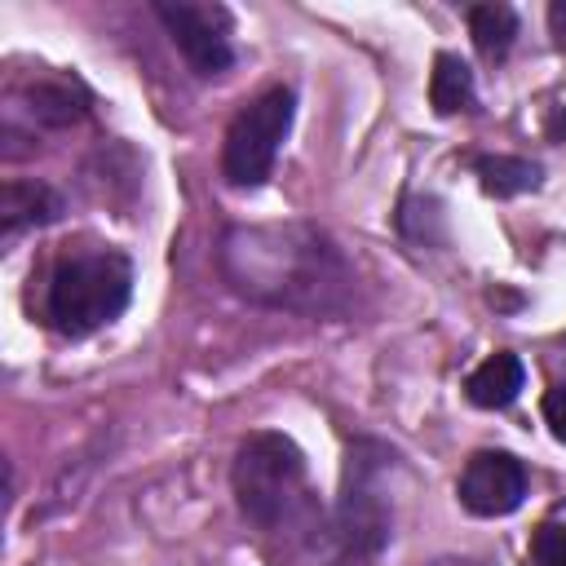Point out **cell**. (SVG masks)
Wrapping results in <instances>:
<instances>
[{
	"mask_svg": "<svg viewBox=\"0 0 566 566\" xmlns=\"http://www.w3.org/2000/svg\"><path fill=\"white\" fill-rule=\"evenodd\" d=\"M221 274L239 296L310 318L336 314L354 296V265L340 243L310 221L226 230Z\"/></svg>",
	"mask_w": 566,
	"mask_h": 566,
	"instance_id": "obj_1",
	"label": "cell"
},
{
	"mask_svg": "<svg viewBox=\"0 0 566 566\" xmlns=\"http://www.w3.org/2000/svg\"><path fill=\"white\" fill-rule=\"evenodd\" d=\"M133 296V265L115 248H75L62 252L49 287H44V318L62 336H88L124 314Z\"/></svg>",
	"mask_w": 566,
	"mask_h": 566,
	"instance_id": "obj_2",
	"label": "cell"
},
{
	"mask_svg": "<svg viewBox=\"0 0 566 566\" xmlns=\"http://www.w3.org/2000/svg\"><path fill=\"white\" fill-rule=\"evenodd\" d=\"M234 500L256 531H292L310 513L305 455L287 433L256 429L234 451Z\"/></svg>",
	"mask_w": 566,
	"mask_h": 566,
	"instance_id": "obj_3",
	"label": "cell"
},
{
	"mask_svg": "<svg viewBox=\"0 0 566 566\" xmlns=\"http://www.w3.org/2000/svg\"><path fill=\"white\" fill-rule=\"evenodd\" d=\"M398 469V455L371 438L354 442L345 455L340 478V504H336V539L345 557H376L389 544L394 531V491L389 473Z\"/></svg>",
	"mask_w": 566,
	"mask_h": 566,
	"instance_id": "obj_4",
	"label": "cell"
},
{
	"mask_svg": "<svg viewBox=\"0 0 566 566\" xmlns=\"http://www.w3.org/2000/svg\"><path fill=\"white\" fill-rule=\"evenodd\" d=\"M292 115H296L292 88H265L261 97H252L226 128L221 177L239 190L261 186L274 172V159H279V146L292 128Z\"/></svg>",
	"mask_w": 566,
	"mask_h": 566,
	"instance_id": "obj_5",
	"label": "cell"
},
{
	"mask_svg": "<svg viewBox=\"0 0 566 566\" xmlns=\"http://www.w3.org/2000/svg\"><path fill=\"white\" fill-rule=\"evenodd\" d=\"M155 18L164 22V31L172 35V44L181 49L186 66L199 80L221 75L234 62V44H230V9L208 4V0H159Z\"/></svg>",
	"mask_w": 566,
	"mask_h": 566,
	"instance_id": "obj_6",
	"label": "cell"
},
{
	"mask_svg": "<svg viewBox=\"0 0 566 566\" xmlns=\"http://www.w3.org/2000/svg\"><path fill=\"white\" fill-rule=\"evenodd\" d=\"M455 495L473 517H504L526 500V469L509 451H478L469 455Z\"/></svg>",
	"mask_w": 566,
	"mask_h": 566,
	"instance_id": "obj_7",
	"label": "cell"
},
{
	"mask_svg": "<svg viewBox=\"0 0 566 566\" xmlns=\"http://www.w3.org/2000/svg\"><path fill=\"white\" fill-rule=\"evenodd\" d=\"M522 380H526L522 358L509 354V349H500V354L482 358V363L469 371L464 394H469L473 407H482V411H500V407H509V402L522 394Z\"/></svg>",
	"mask_w": 566,
	"mask_h": 566,
	"instance_id": "obj_8",
	"label": "cell"
},
{
	"mask_svg": "<svg viewBox=\"0 0 566 566\" xmlns=\"http://www.w3.org/2000/svg\"><path fill=\"white\" fill-rule=\"evenodd\" d=\"M62 217V199L44 186V181H9L0 195V221H4V239L31 230V226H49Z\"/></svg>",
	"mask_w": 566,
	"mask_h": 566,
	"instance_id": "obj_9",
	"label": "cell"
},
{
	"mask_svg": "<svg viewBox=\"0 0 566 566\" xmlns=\"http://www.w3.org/2000/svg\"><path fill=\"white\" fill-rule=\"evenodd\" d=\"M13 111H27L44 128H66L84 115V88L75 80H40L27 88V106H13Z\"/></svg>",
	"mask_w": 566,
	"mask_h": 566,
	"instance_id": "obj_10",
	"label": "cell"
},
{
	"mask_svg": "<svg viewBox=\"0 0 566 566\" xmlns=\"http://www.w3.org/2000/svg\"><path fill=\"white\" fill-rule=\"evenodd\" d=\"M429 106L438 115H455L473 106V71L455 53H438L429 71Z\"/></svg>",
	"mask_w": 566,
	"mask_h": 566,
	"instance_id": "obj_11",
	"label": "cell"
},
{
	"mask_svg": "<svg viewBox=\"0 0 566 566\" xmlns=\"http://www.w3.org/2000/svg\"><path fill=\"white\" fill-rule=\"evenodd\" d=\"M473 172H478L482 190L495 195V199H509V195H522V190L539 186V164L517 159V155H478Z\"/></svg>",
	"mask_w": 566,
	"mask_h": 566,
	"instance_id": "obj_12",
	"label": "cell"
},
{
	"mask_svg": "<svg viewBox=\"0 0 566 566\" xmlns=\"http://www.w3.org/2000/svg\"><path fill=\"white\" fill-rule=\"evenodd\" d=\"M469 35H473V49H478L486 62H500V57L513 49L517 13H513L509 4H473V9H469Z\"/></svg>",
	"mask_w": 566,
	"mask_h": 566,
	"instance_id": "obj_13",
	"label": "cell"
},
{
	"mask_svg": "<svg viewBox=\"0 0 566 566\" xmlns=\"http://www.w3.org/2000/svg\"><path fill=\"white\" fill-rule=\"evenodd\" d=\"M535 566H566V522H544L531 539Z\"/></svg>",
	"mask_w": 566,
	"mask_h": 566,
	"instance_id": "obj_14",
	"label": "cell"
},
{
	"mask_svg": "<svg viewBox=\"0 0 566 566\" xmlns=\"http://www.w3.org/2000/svg\"><path fill=\"white\" fill-rule=\"evenodd\" d=\"M544 420H548L553 438L566 442V380H557V385L544 394Z\"/></svg>",
	"mask_w": 566,
	"mask_h": 566,
	"instance_id": "obj_15",
	"label": "cell"
},
{
	"mask_svg": "<svg viewBox=\"0 0 566 566\" xmlns=\"http://www.w3.org/2000/svg\"><path fill=\"white\" fill-rule=\"evenodd\" d=\"M548 27H553L557 49L566 53V0H553V4H548Z\"/></svg>",
	"mask_w": 566,
	"mask_h": 566,
	"instance_id": "obj_16",
	"label": "cell"
},
{
	"mask_svg": "<svg viewBox=\"0 0 566 566\" xmlns=\"http://www.w3.org/2000/svg\"><path fill=\"white\" fill-rule=\"evenodd\" d=\"M553 137H566V115H562V111L553 115Z\"/></svg>",
	"mask_w": 566,
	"mask_h": 566,
	"instance_id": "obj_17",
	"label": "cell"
},
{
	"mask_svg": "<svg viewBox=\"0 0 566 566\" xmlns=\"http://www.w3.org/2000/svg\"><path fill=\"white\" fill-rule=\"evenodd\" d=\"M433 566H473V562H433Z\"/></svg>",
	"mask_w": 566,
	"mask_h": 566,
	"instance_id": "obj_18",
	"label": "cell"
}]
</instances>
